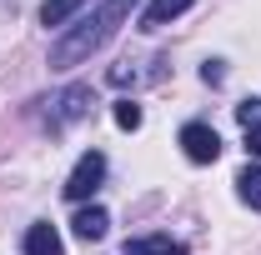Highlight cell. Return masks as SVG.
Instances as JSON below:
<instances>
[{
	"instance_id": "4",
	"label": "cell",
	"mask_w": 261,
	"mask_h": 255,
	"mask_svg": "<svg viewBox=\"0 0 261 255\" xmlns=\"http://www.w3.org/2000/svg\"><path fill=\"white\" fill-rule=\"evenodd\" d=\"M56 105V125H70V120H81V115H91V105H96V95H91V85H65L61 95L50 100Z\"/></svg>"
},
{
	"instance_id": "2",
	"label": "cell",
	"mask_w": 261,
	"mask_h": 255,
	"mask_svg": "<svg viewBox=\"0 0 261 255\" xmlns=\"http://www.w3.org/2000/svg\"><path fill=\"white\" fill-rule=\"evenodd\" d=\"M100 180H106V155H100V150H86V155L75 160L70 180H65V200H86V195H96Z\"/></svg>"
},
{
	"instance_id": "10",
	"label": "cell",
	"mask_w": 261,
	"mask_h": 255,
	"mask_svg": "<svg viewBox=\"0 0 261 255\" xmlns=\"http://www.w3.org/2000/svg\"><path fill=\"white\" fill-rule=\"evenodd\" d=\"M236 195H241L251 210H261V165H246V170L236 175Z\"/></svg>"
},
{
	"instance_id": "12",
	"label": "cell",
	"mask_w": 261,
	"mask_h": 255,
	"mask_svg": "<svg viewBox=\"0 0 261 255\" xmlns=\"http://www.w3.org/2000/svg\"><path fill=\"white\" fill-rule=\"evenodd\" d=\"M236 120H241L246 130H256L261 125V95H246V100H241V105H236Z\"/></svg>"
},
{
	"instance_id": "11",
	"label": "cell",
	"mask_w": 261,
	"mask_h": 255,
	"mask_svg": "<svg viewBox=\"0 0 261 255\" xmlns=\"http://www.w3.org/2000/svg\"><path fill=\"white\" fill-rule=\"evenodd\" d=\"M116 125L121 130H141V105H136V100H116Z\"/></svg>"
},
{
	"instance_id": "9",
	"label": "cell",
	"mask_w": 261,
	"mask_h": 255,
	"mask_svg": "<svg viewBox=\"0 0 261 255\" xmlns=\"http://www.w3.org/2000/svg\"><path fill=\"white\" fill-rule=\"evenodd\" d=\"M81 5H86V0H45V5H40V20H45L50 30H65V20H70Z\"/></svg>"
},
{
	"instance_id": "14",
	"label": "cell",
	"mask_w": 261,
	"mask_h": 255,
	"mask_svg": "<svg viewBox=\"0 0 261 255\" xmlns=\"http://www.w3.org/2000/svg\"><path fill=\"white\" fill-rule=\"evenodd\" d=\"M246 155L261 160V125H256V130H246Z\"/></svg>"
},
{
	"instance_id": "8",
	"label": "cell",
	"mask_w": 261,
	"mask_h": 255,
	"mask_svg": "<svg viewBox=\"0 0 261 255\" xmlns=\"http://www.w3.org/2000/svg\"><path fill=\"white\" fill-rule=\"evenodd\" d=\"M126 255H186V245L171 235H136V240H126Z\"/></svg>"
},
{
	"instance_id": "13",
	"label": "cell",
	"mask_w": 261,
	"mask_h": 255,
	"mask_svg": "<svg viewBox=\"0 0 261 255\" xmlns=\"http://www.w3.org/2000/svg\"><path fill=\"white\" fill-rule=\"evenodd\" d=\"M221 75H226L221 60H206V65H201V80H206V85H221Z\"/></svg>"
},
{
	"instance_id": "7",
	"label": "cell",
	"mask_w": 261,
	"mask_h": 255,
	"mask_svg": "<svg viewBox=\"0 0 261 255\" xmlns=\"http://www.w3.org/2000/svg\"><path fill=\"white\" fill-rule=\"evenodd\" d=\"M25 255H65V245H61V235H56V225H31L25 230Z\"/></svg>"
},
{
	"instance_id": "1",
	"label": "cell",
	"mask_w": 261,
	"mask_h": 255,
	"mask_svg": "<svg viewBox=\"0 0 261 255\" xmlns=\"http://www.w3.org/2000/svg\"><path fill=\"white\" fill-rule=\"evenodd\" d=\"M130 10H136V0H100L96 10L86 15V20H75V25H65L61 40L50 45V70H70V65L91 60L100 45L111 40V35L121 30V20H126Z\"/></svg>"
},
{
	"instance_id": "5",
	"label": "cell",
	"mask_w": 261,
	"mask_h": 255,
	"mask_svg": "<svg viewBox=\"0 0 261 255\" xmlns=\"http://www.w3.org/2000/svg\"><path fill=\"white\" fill-rule=\"evenodd\" d=\"M191 10V0H151L146 10H141V30H161V25H171L176 15H186Z\"/></svg>"
},
{
	"instance_id": "3",
	"label": "cell",
	"mask_w": 261,
	"mask_h": 255,
	"mask_svg": "<svg viewBox=\"0 0 261 255\" xmlns=\"http://www.w3.org/2000/svg\"><path fill=\"white\" fill-rule=\"evenodd\" d=\"M181 150H186V160H196V165H211V160L221 155V135L211 125H201V120H191V125H181Z\"/></svg>"
},
{
	"instance_id": "6",
	"label": "cell",
	"mask_w": 261,
	"mask_h": 255,
	"mask_svg": "<svg viewBox=\"0 0 261 255\" xmlns=\"http://www.w3.org/2000/svg\"><path fill=\"white\" fill-rule=\"evenodd\" d=\"M70 230H75L81 240H100V235L111 230V215H106L100 205H81V210H75V220H70Z\"/></svg>"
}]
</instances>
